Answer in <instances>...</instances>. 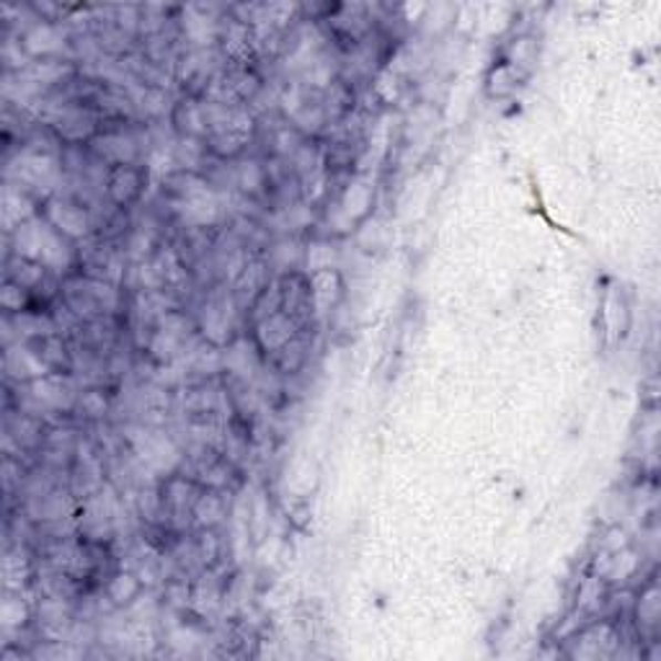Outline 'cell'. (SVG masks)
<instances>
[{"mask_svg":"<svg viewBox=\"0 0 661 661\" xmlns=\"http://www.w3.org/2000/svg\"><path fill=\"white\" fill-rule=\"evenodd\" d=\"M205 112V145L215 161L233 163L251 155L259 137V114L251 106L202 101Z\"/></svg>","mask_w":661,"mask_h":661,"instance_id":"6da1fadb","label":"cell"},{"mask_svg":"<svg viewBox=\"0 0 661 661\" xmlns=\"http://www.w3.org/2000/svg\"><path fill=\"white\" fill-rule=\"evenodd\" d=\"M194 323H197L199 339L217 349H228L246 333V316L233 298L228 285H207L202 287L197 300L192 306Z\"/></svg>","mask_w":661,"mask_h":661,"instance_id":"7a4b0ae2","label":"cell"},{"mask_svg":"<svg viewBox=\"0 0 661 661\" xmlns=\"http://www.w3.org/2000/svg\"><path fill=\"white\" fill-rule=\"evenodd\" d=\"M60 300L81 323L127 318V290L70 271L62 277Z\"/></svg>","mask_w":661,"mask_h":661,"instance_id":"3957f363","label":"cell"},{"mask_svg":"<svg viewBox=\"0 0 661 661\" xmlns=\"http://www.w3.org/2000/svg\"><path fill=\"white\" fill-rule=\"evenodd\" d=\"M6 238L8 251L44 264V267L54 271L58 277H65L75 269V246L62 238L42 215L23 223L21 228H16L11 236Z\"/></svg>","mask_w":661,"mask_h":661,"instance_id":"277c9868","label":"cell"},{"mask_svg":"<svg viewBox=\"0 0 661 661\" xmlns=\"http://www.w3.org/2000/svg\"><path fill=\"white\" fill-rule=\"evenodd\" d=\"M99 207L81 197H75V194H70V192H58L42 202L39 215H42L62 238L70 240L73 246H78V244H83V240L96 236Z\"/></svg>","mask_w":661,"mask_h":661,"instance_id":"5b68a950","label":"cell"},{"mask_svg":"<svg viewBox=\"0 0 661 661\" xmlns=\"http://www.w3.org/2000/svg\"><path fill=\"white\" fill-rule=\"evenodd\" d=\"M78 275L101 279V282L124 287L130 275V259L122 244L93 236L75 246V269Z\"/></svg>","mask_w":661,"mask_h":661,"instance_id":"8992f818","label":"cell"},{"mask_svg":"<svg viewBox=\"0 0 661 661\" xmlns=\"http://www.w3.org/2000/svg\"><path fill=\"white\" fill-rule=\"evenodd\" d=\"M277 287H279V310H282L285 316H290L302 331H318L321 318H318L316 292L308 271L298 269V271H287V275H279Z\"/></svg>","mask_w":661,"mask_h":661,"instance_id":"52a82bcc","label":"cell"},{"mask_svg":"<svg viewBox=\"0 0 661 661\" xmlns=\"http://www.w3.org/2000/svg\"><path fill=\"white\" fill-rule=\"evenodd\" d=\"M151 168L147 163H130V166H114L106 171L104 202L120 213H132L145 199L151 186Z\"/></svg>","mask_w":661,"mask_h":661,"instance_id":"ba28073f","label":"cell"},{"mask_svg":"<svg viewBox=\"0 0 661 661\" xmlns=\"http://www.w3.org/2000/svg\"><path fill=\"white\" fill-rule=\"evenodd\" d=\"M300 333H306V331H302L290 316H285L282 310H277V313L261 318V321H256L246 329V337L251 339L254 349L259 352V357L264 362H267L269 357H275L279 349L290 344L292 339H298Z\"/></svg>","mask_w":661,"mask_h":661,"instance_id":"9c48e42d","label":"cell"},{"mask_svg":"<svg viewBox=\"0 0 661 661\" xmlns=\"http://www.w3.org/2000/svg\"><path fill=\"white\" fill-rule=\"evenodd\" d=\"M29 344L50 375L75 378V349L65 333H47V337L31 339Z\"/></svg>","mask_w":661,"mask_h":661,"instance_id":"30bf717a","label":"cell"},{"mask_svg":"<svg viewBox=\"0 0 661 661\" xmlns=\"http://www.w3.org/2000/svg\"><path fill=\"white\" fill-rule=\"evenodd\" d=\"M3 370H6L8 383H16V385L31 383V380L50 375V372L44 370V364L39 362V357L34 354V349H31L29 341H11V344H6Z\"/></svg>","mask_w":661,"mask_h":661,"instance_id":"8fae6325","label":"cell"},{"mask_svg":"<svg viewBox=\"0 0 661 661\" xmlns=\"http://www.w3.org/2000/svg\"><path fill=\"white\" fill-rule=\"evenodd\" d=\"M230 496L233 494L223 492V488L202 486V492L192 509V533L194 530H213V527H223L225 523H228Z\"/></svg>","mask_w":661,"mask_h":661,"instance_id":"7c38bea8","label":"cell"},{"mask_svg":"<svg viewBox=\"0 0 661 661\" xmlns=\"http://www.w3.org/2000/svg\"><path fill=\"white\" fill-rule=\"evenodd\" d=\"M145 581L140 579L137 571L116 569L104 585H101V595L109 602L112 610H127L140 600H145Z\"/></svg>","mask_w":661,"mask_h":661,"instance_id":"4fadbf2b","label":"cell"},{"mask_svg":"<svg viewBox=\"0 0 661 661\" xmlns=\"http://www.w3.org/2000/svg\"><path fill=\"white\" fill-rule=\"evenodd\" d=\"M39 202L34 194H29L23 186L3 182V230L6 236H11L16 228H21L23 223L34 220L39 215Z\"/></svg>","mask_w":661,"mask_h":661,"instance_id":"5bb4252c","label":"cell"},{"mask_svg":"<svg viewBox=\"0 0 661 661\" xmlns=\"http://www.w3.org/2000/svg\"><path fill=\"white\" fill-rule=\"evenodd\" d=\"M114 409V393L109 385H81L75 401V422L78 424H104Z\"/></svg>","mask_w":661,"mask_h":661,"instance_id":"9a60e30c","label":"cell"},{"mask_svg":"<svg viewBox=\"0 0 661 661\" xmlns=\"http://www.w3.org/2000/svg\"><path fill=\"white\" fill-rule=\"evenodd\" d=\"M168 127L174 137L205 140V112H202V99L178 96L168 109Z\"/></svg>","mask_w":661,"mask_h":661,"instance_id":"2e32d148","label":"cell"},{"mask_svg":"<svg viewBox=\"0 0 661 661\" xmlns=\"http://www.w3.org/2000/svg\"><path fill=\"white\" fill-rule=\"evenodd\" d=\"M194 550H197L202 571H220L228 561V538L223 535V527L213 530H194L192 533Z\"/></svg>","mask_w":661,"mask_h":661,"instance_id":"e0dca14e","label":"cell"},{"mask_svg":"<svg viewBox=\"0 0 661 661\" xmlns=\"http://www.w3.org/2000/svg\"><path fill=\"white\" fill-rule=\"evenodd\" d=\"M0 308H3V316H19V313H27V310H42L37 306L34 295L23 290L21 285L11 282V279H3V287H0Z\"/></svg>","mask_w":661,"mask_h":661,"instance_id":"ac0fdd59","label":"cell"}]
</instances>
